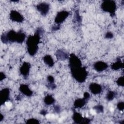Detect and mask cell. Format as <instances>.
<instances>
[{"instance_id": "d6a6232c", "label": "cell", "mask_w": 124, "mask_h": 124, "mask_svg": "<svg viewBox=\"0 0 124 124\" xmlns=\"http://www.w3.org/2000/svg\"><path fill=\"white\" fill-rule=\"evenodd\" d=\"M3 118H4L3 115L1 113H0V122H1L3 120Z\"/></svg>"}, {"instance_id": "f546056e", "label": "cell", "mask_w": 124, "mask_h": 124, "mask_svg": "<svg viewBox=\"0 0 124 124\" xmlns=\"http://www.w3.org/2000/svg\"><path fill=\"white\" fill-rule=\"evenodd\" d=\"M83 97H84L86 99L89 100L90 98V94L88 92H85L83 94Z\"/></svg>"}, {"instance_id": "9c48e42d", "label": "cell", "mask_w": 124, "mask_h": 124, "mask_svg": "<svg viewBox=\"0 0 124 124\" xmlns=\"http://www.w3.org/2000/svg\"><path fill=\"white\" fill-rule=\"evenodd\" d=\"M31 64L28 62H24L19 69L20 73L23 76L25 79H27L30 73Z\"/></svg>"}, {"instance_id": "e0dca14e", "label": "cell", "mask_w": 124, "mask_h": 124, "mask_svg": "<svg viewBox=\"0 0 124 124\" xmlns=\"http://www.w3.org/2000/svg\"><path fill=\"white\" fill-rule=\"evenodd\" d=\"M110 67L113 70H118L124 68V63L122 62L120 58H118L116 61L112 64Z\"/></svg>"}, {"instance_id": "1f68e13d", "label": "cell", "mask_w": 124, "mask_h": 124, "mask_svg": "<svg viewBox=\"0 0 124 124\" xmlns=\"http://www.w3.org/2000/svg\"><path fill=\"white\" fill-rule=\"evenodd\" d=\"M47 113V111L45 110H42L41 111H40V114L44 115V116H45L46 114Z\"/></svg>"}, {"instance_id": "d6986e66", "label": "cell", "mask_w": 124, "mask_h": 124, "mask_svg": "<svg viewBox=\"0 0 124 124\" xmlns=\"http://www.w3.org/2000/svg\"><path fill=\"white\" fill-rule=\"evenodd\" d=\"M47 80L48 81V85L47 87L49 89L52 90H54L56 88V85L54 83V78L53 76L51 75H49L47 77Z\"/></svg>"}, {"instance_id": "4dcf8cb0", "label": "cell", "mask_w": 124, "mask_h": 124, "mask_svg": "<svg viewBox=\"0 0 124 124\" xmlns=\"http://www.w3.org/2000/svg\"><path fill=\"white\" fill-rule=\"evenodd\" d=\"M6 78V76L5 75V74L3 72H1L0 73V81H1L2 80H3L4 79H5Z\"/></svg>"}, {"instance_id": "603a6c76", "label": "cell", "mask_w": 124, "mask_h": 124, "mask_svg": "<svg viewBox=\"0 0 124 124\" xmlns=\"http://www.w3.org/2000/svg\"><path fill=\"white\" fill-rule=\"evenodd\" d=\"M26 124H40V122L38 120L35 119V118H31L28 119L26 122Z\"/></svg>"}, {"instance_id": "7a4b0ae2", "label": "cell", "mask_w": 124, "mask_h": 124, "mask_svg": "<svg viewBox=\"0 0 124 124\" xmlns=\"http://www.w3.org/2000/svg\"><path fill=\"white\" fill-rule=\"evenodd\" d=\"M26 37V34L23 31L16 32L14 30H10L1 35V41L4 44L14 42L22 44L25 41Z\"/></svg>"}, {"instance_id": "5bb4252c", "label": "cell", "mask_w": 124, "mask_h": 124, "mask_svg": "<svg viewBox=\"0 0 124 124\" xmlns=\"http://www.w3.org/2000/svg\"><path fill=\"white\" fill-rule=\"evenodd\" d=\"M19 90L25 95L31 96L33 94L32 91L30 89L29 86L26 84H21L19 88Z\"/></svg>"}, {"instance_id": "277c9868", "label": "cell", "mask_w": 124, "mask_h": 124, "mask_svg": "<svg viewBox=\"0 0 124 124\" xmlns=\"http://www.w3.org/2000/svg\"><path fill=\"white\" fill-rule=\"evenodd\" d=\"M101 8L103 11L109 13L111 16L115 15L117 5L115 1L110 0H104L101 4Z\"/></svg>"}, {"instance_id": "484cf974", "label": "cell", "mask_w": 124, "mask_h": 124, "mask_svg": "<svg viewBox=\"0 0 124 124\" xmlns=\"http://www.w3.org/2000/svg\"><path fill=\"white\" fill-rule=\"evenodd\" d=\"M114 35L113 34V33H112L110 31H108L105 35V38L106 39H112V38H113Z\"/></svg>"}, {"instance_id": "cb8c5ba5", "label": "cell", "mask_w": 124, "mask_h": 124, "mask_svg": "<svg viewBox=\"0 0 124 124\" xmlns=\"http://www.w3.org/2000/svg\"><path fill=\"white\" fill-rule=\"evenodd\" d=\"M74 19L76 21V22H77L79 23H80L81 22V17L79 15L78 12L77 11L75 12Z\"/></svg>"}, {"instance_id": "3957f363", "label": "cell", "mask_w": 124, "mask_h": 124, "mask_svg": "<svg viewBox=\"0 0 124 124\" xmlns=\"http://www.w3.org/2000/svg\"><path fill=\"white\" fill-rule=\"evenodd\" d=\"M70 72L72 77L79 83L84 82L88 76V72L85 67L79 66L70 68Z\"/></svg>"}, {"instance_id": "44dd1931", "label": "cell", "mask_w": 124, "mask_h": 124, "mask_svg": "<svg viewBox=\"0 0 124 124\" xmlns=\"http://www.w3.org/2000/svg\"><path fill=\"white\" fill-rule=\"evenodd\" d=\"M116 95V93L114 91H108L106 95V99L108 101H110L114 99Z\"/></svg>"}, {"instance_id": "8992f818", "label": "cell", "mask_w": 124, "mask_h": 124, "mask_svg": "<svg viewBox=\"0 0 124 124\" xmlns=\"http://www.w3.org/2000/svg\"><path fill=\"white\" fill-rule=\"evenodd\" d=\"M82 66V62L79 58L75 54L72 53L69 59V67L70 68Z\"/></svg>"}, {"instance_id": "8fae6325", "label": "cell", "mask_w": 124, "mask_h": 124, "mask_svg": "<svg viewBox=\"0 0 124 124\" xmlns=\"http://www.w3.org/2000/svg\"><path fill=\"white\" fill-rule=\"evenodd\" d=\"M10 99V90L9 88H5L0 91V105H4Z\"/></svg>"}, {"instance_id": "ba28073f", "label": "cell", "mask_w": 124, "mask_h": 124, "mask_svg": "<svg viewBox=\"0 0 124 124\" xmlns=\"http://www.w3.org/2000/svg\"><path fill=\"white\" fill-rule=\"evenodd\" d=\"M36 8L42 16H46L49 12L50 6L48 3L43 2L38 3L36 6Z\"/></svg>"}, {"instance_id": "5b68a950", "label": "cell", "mask_w": 124, "mask_h": 124, "mask_svg": "<svg viewBox=\"0 0 124 124\" xmlns=\"http://www.w3.org/2000/svg\"><path fill=\"white\" fill-rule=\"evenodd\" d=\"M72 119L74 121V123L75 124H89L91 123V120L90 119L83 117L82 115L76 111H74L73 116H72Z\"/></svg>"}, {"instance_id": "ac0fdd59", "label": "cell", "mask_w": 124, "mask_h": 124, "mask_svg": "<svg viewBox=\"0 0 124 124\" xmlns=\"http://www.w3.org/2000/svg\"><path fill=\"white\" fill-rule=\"evenodd\" d=\"M43 59L44 63L48 66L50 67L53 66L54 64V62L51 56L50 55H46L43 57Z\"/></svg>"}, {"instance_id": "7402d4cb", "label": "cell", "mask_w": 124, "mask_h": 124, "mask_svg": "<svg viewBox=\"0 0 124 124\" xmlns=\"http://www.w3.org/2000/svg\"><path fill=\"white\" fill-rule=\"evenodd\" d=\"M93 109L95 110L96 112L98 113H103L104 112V107L101 105H97L93 107Z\"/></svg>"}, {"instance_id": "52a82bcc", "label": "cell", "mask_w": 124, "mask_h": 124, "mask_svg": "<svg viewBox=\"0 0 124 124\" xmlns=\"http://www.w3.org/2000/svg\"><path fill=\"white\" fill-rule=\"evenodd\" d=\"M69 15V12L67 11H61L59 12L55 18V22L56 24L60 25L62 23Z\"/></svg>"}, {"instance_id": "9a60e30c", "label": "cell", "mask_w": 124, "mask_h": 124, "mask_svg": "<svg viewBox=\"0 0 124 124\" xmlns=\"http://www.w3.org/2000/svg\"><path fill=\"white\" fill-rule=\"evenodd\" d=\"M55 56L59 61H64L68 58L67 53L62 49L57 50L55 53Z\"/></svg>"}, {"instance_id": "7c38bea8", "label": "cell", "mask_w": 124, "mask_h": 124, "mask_svg": "<svg viewBox=\"0 0 124 124\" xmlns=\"http://www.w3.org/2000/svg\"><path fill=\"white\" fill-rule=\"evenodd\" d=\"M90 92L93 94H98L102 93V86L96 83H91L89 86Z\"/></svg>"}, {"instance_id": "6da1fadb", "label": "cell", "mask_w": 124, "mask_h": 124, "mask_svg": "<svg viewBox=\"0 0 124 124\" xmlns=\"http://www.w3.org/2000/svg\"><path fill=\"white\" fill-rule=\"evenodd\" d=\"M44 30L41 27L38 28L33 35H29L26 41L27 49L29 54L31 56H34L38 50V44L41 36L44 34Z\"/></svg>"}, {"instance_id": "d4e9b609", "label": "cell", "mask_w": 124, "mask_h": 124, "mask_svg": "<svg viewBox=\"0 0 124 124\" xmlns=\"http://www.w3.org/2000/svg\"><path fill=\"white\" fill-rule=\"evenodd\" d=\"M116 83L118 86H124V79L123 77H121L119 78L116 80Z\"/></svg>"}, {"instance_id": "30bf717a", "label": "cell", "mask_w": 124, "mask_h": 124, "mask_svg": "<svg viewBox=\"0 0 124 124\" xmlns=\"http://www.w3.org/2000/svg\"><path fill=\"white\" fill-rule=\"evenodd\" d=\"M10 19L12 21L17 23H22L24 20L23 16L16 10H12L10 12Z\"/></svg>"}, {"instance_id": "83f0119b", "label": "cell", "mask_w": 124, "mask_h": 124, "mask_svg": "<svg viewBox=\"0 0 124 124\" xmlns=\"http://www.w3.org/2000/svg\"><path fill=\"white\" fill-rule=\"evenodd\" d=\"M60 27H61V26H60V25L56 24V25H54L52 27V28H51V31H58V30H59L60 29Z\"/></svg>"}, {"instance_id": "ffe728a7", "label": "cell", "mask_w": 124, "mask_h": 124, "mask_svg": "<svg viewBox=\"0 0 124 124\" xmlns=\"http://www.w3.org/2000/svg\"><path fill=\"white\" fill-rule=\"evenodd\" d=\"M44 102L46 105H51L55 103V99L51 95L48 94L45 97L44 99Z\"/></svg>"}, {"instance_id": "4316f807", "label": "cell", "mask_w": 124, "mask_h": 124, "mask_svg": "<svg viewBox=\"0 0 124 124\" xmlns=\"http://www.w3.org/2000/svg\"><path fill=\"white\" fill-rule=\"evenodd\" d=\"M117 107L119 110H123L124 108V103L123 102H119L117 105Z\"/></svg>"}, {"instance_id": "2e32d148", "label": "cell", "mask_w": 124, "mask_h": 124, "mask_svg": "<svg viewBox=\"0 0 124 124\" xmlns=\"http://www.w3.org/2000/svg\"><path fill=\"white\" fill-rule=\"evenodd\" d=\"M88 100L86 99L84 97L82 98L77 99L74 103V107L75 108H81L83 107L88 102Z\"/></svg>"}, {"instance_id": "f1b7e54d", "label": "cell", "mask_w": 124, "mask_h": 124, "mask_svg": "<svg viewBox=\"0 0 124 124\" xmlns=\"http://www.w3.org/2000/svg\"><path fill=\"white\" fill-rule=\"evenodd\" d=\"M54 111L56 113H60L61 111V108L59 105H55L54 106Z\"/></svg>"}, {"instance_id": "4fadbf2b", "label": "cell", "mask_w": 124, "mask_h": 124, "mask_svg": "<svg viewBox=\"0 0 124 124\" xmlns=\"http://www.w3.org/2000/svg\"><path fill=\"white\" fill-rule=\"evenodd\" d=\"M108 65L107 63L102 61H98L95 62L93 65L94 69L97 72H102L108 68Z\"/></svg>"}]
</instances>
